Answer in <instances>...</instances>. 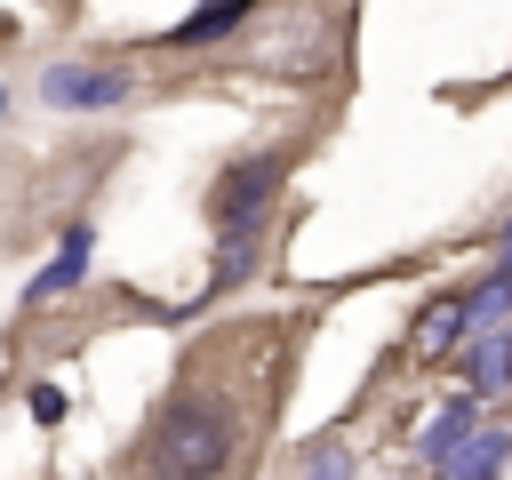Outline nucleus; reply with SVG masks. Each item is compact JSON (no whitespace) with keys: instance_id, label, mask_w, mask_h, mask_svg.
<instances>
[{"instance_id":"nucleus-3","label":"nucleus","mask_w":512,"mask_h":480,"mask_svg":"<svg viewBox=\"0 0 512 480\" xmlns=\"http://www.w3.org/2000/svg\"><path fill=\"white\" fill-rule=\"evenodd\" d=\"M40 104H56V112L128 104V72H120V64H48V72H40Z\"/></svg>"},{"instance_id":"nucleus-11","label":"nucleus","mask_w":512,"mask_h":480,"mask_svg":"<svg viewBox=\"0 0 512 480\" xmlns=\"http://www.w3.org/2000/svg\"><path fill=\"white\" fill-rule=\"evenodd\" d=\"M304 480H352V456H344L336 440H312V448H304Z\"/></svg>"},{"instance_id":"nucleus-2","label":"nucleus","mask_w":512,"mask_h":480,"mask_svg":"<svg viewBox=\"0 0 512 480\" xmlns=\"http://www.w3.org/2000/svg\"><path fill=\"white\" fill-rule=\"evenodd\" d=\"M280 176H288V152L232 160V168L216 176V192H208V216H216V232H256V224H264V200L280 192Z\"/></svg>"},{"instance_id":"nucleus-7","label":"nucleus","mask_w":512,"mask_h":480,"mask_svg":"<svg viewBox=\"0 0 512 480\" xmlns=\"http://www.w3.org/2000/svg\"><path fill=\"white\" fill-rule=\"evenodd\" d=\"M248 8H256V0H200V8H192V16L168 32V48H200V40H224V32H232Z\"/></svg>"},{"instance_id":"nucleus-6","label":"nucleus","mask_w":512,"mask_h":480,"mask_svg":"<svg viewBox=\"0 0 512 480\" xmlns=\"http://www.w3.org/2000/svg\"><path fill=\"white\" fill-rule=\"evenodd\" d=\"M472 352V384H488V392H504L512 384V320H496V328H480V336H464Z\"/></svg>"},{"instance_id":"nucleus-13","label":"nucleus","mask_w":512,"mask_h":480,"mask_svg":"<svg viewBox=\"0 0 512 480\" xmlns=\"http://www.w3.org/2000/svg\"><path fill=\"white\" fill-rule=\"evenodd\" d=\"M504 240H512V232H504Z\"/></svg>"},{"instance_id":"nucleus-1","label":"nucleus","mask_w":512,"mask_h":480,"mask_svg":"<svg viewBox=\"0 0 512 480\" xmlns=\"http://www.w3.org/2000/svg\"><path fill=\"white\" fill-rule=\"evenodd\" d=\"M232 448H240L232 408H216L208 392H176L144 432V480H224Z\"/></svg>"},{"instance_id":"nucleus-8","label":"nucleus","mask_w":512,"mask_h":480,"mask_svg":"<svg viewBox=\"0 0 512 480\" xmlns=\"http://www.w3.org/2000/svg\"><path fill=\"white\" fill-rule=\"evenodd\" d=\"M464 320H472V328H496V320H512V256H504V264H496V272H488V280L464 296Z\"/></svg>"},{"instance_id":"nucleus-12","label":"nucleus","mask_w":512,"mask_h":480,"mask_svg":"<svg viewBox=\"0 0 512 480\" xmlns=\"http://www.w3.org/2000/svg\"><path fill=\"white\" fill-rule=\"evenodd\" d=\"M32 416H40V424H56V416H64V392H56V384H40V392H32Z\"/></svg>"},{"instance_id":"nucleus-4","label":"nucleus","mask_w":512,"mask_h":480,"mask_svg":"<svg viewBox=\"0 0 512 480\" xmlns=\"http://www.w3.org/2000/svg\"><path fill=\"white\" fill-rule=\"evenodd\" d=\"M504 456H512V432H480V424H472V432H464L432 472H440V480H496V464H504Z\"/></svg>"},{"instance_id":"nucleus-9","label":"nucleus","mask_w":512,"mask_h":480,"mask_svg":"<svg viewBox=\"0 0 512 480\" xmlns=\"http://www.w3.org/2000/svg\"><path fill=\"white\" fill-rule=\"evenodd\" d=\"M472 424H480V408H472V400H448V408L424 424V464H440V456H448V448H456Z\"/></svg>"},{"instance_id":"nucleus-10","label":"nucleus","mask_w":512,"mask_h":480,"mask_svg":"<svg viewBox=\"0 0 512 480\" xmlns=\"http://www.w3.org/2000/svg\"><path fill=\"white\" fill-rule=\"evenodd\" d=\"M464 328H472V320H464V296L432 304V312H424V352H448V344H464Z\"/></svg>"},{"instance_id":"nucleus-5","label":"nucleus","mask_w":512,"mask_h":480,"mask_svg":"<svg viewBox=\"0 0 512 480\" xmlns=\"http://www.w3.org/2000/svg\"><path fill=\"white\" fill-rule=\"evenodd\" d=\"M88 248H96V232H88V224H72V232H64V248H56V264H48V272L24 288V304H48V296L80 288V272H88Z\"/></svg>"}]
</instances>
